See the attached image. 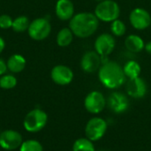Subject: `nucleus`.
Segmentation results:
<instances>
[{
    "label": "nucleus",
    "instance_id": "f257e3e1",
    "mask_svg": "<svg viewBox=\"0 0 151 151\" xmlns=\"http://www.w3.org/2000/svg\"><path fill=\"white\" fill-rule=\"evenodd\" d=\"M100 83L108 89L115 90L121 87L127 81L123 67L113 61H106L102 63L98 69Z\"/></svg>",
    "mask_w": 151,
    "mask_h": 151
},
{
    "label": "nucleus",
    "instance_id": "f03ea898",
    "mask_svg": "<svg viewBox=\"0 0 151 151\" xmlns=\"http://www.w3.org/2000/svg\"><path fill=\"white\" fill-rule=\"evenodd\" d=\"M99 21L94 12H81L74 14L69 20V28L75 36L88 38L96 32Z\"/></svg>",
    "mask_w": 151,
    "mask_h": 151
},
{
    "label": "nucleus",
    "instance_id": "7ed1b4c3",
    "mask_svg": "<svg viewBox=\"0 0 151 151\" xmlns=\"http://www.w3.org/2000/svg\"><path fill=\"white\" fill-rule=\"evenodd\" d=\"M94 13L103 22H112L119 18L120 7L114 0H104L98 2Z\"/></svg>",
    "mask_w": 151,
    "mask_h": 151
},
{
    "label": "nucleus",
    "instance_id": "20e7f679",
    "mask_svg": "<svg viewBox=\"0 0 151 151\" xmlns=\"http://www.w3.org/2000/svg\"><path fill=\"white\" fill-rule=\"evenodd\" d=\"M48 122V115L41 109H34L29 111L23 121V126L29 133H37L42 130Z\"/></svg>",
    "mask_w": 151,
    "mask_h": 151
},
{
    "label": "nucleus",
    "instance_id": "39448f33",
    "mask_svg": "<svg viewBox=\"0 0 151 151\" xmlns=\"http://www.w3.org/2000/svg\"><path fill=\"white\" fill-rule=\"evenodd\" d=\"M51 32V24L47 18H36L30 21L27 34L33 40L42 41L46 39Z\"/></svg>",
    "mask_w": 151,
    "mask_h": 151
},
{
    "label": "nucleus",
    "instance_id": "423d86ee",
    "mask_svg": "<svg viewBox=\"0 0 151 151\" xmlns=\"http://www.w3.org/2000/svg\"><path fill=\"white\" fill-rule=\"evenodd\" d=\"M116 47V40L115 36L112 34L103 33L99 35L94 44L95 51L101 56L102 62L108 61L107 57L112 53Z\"/></svg>",
    "mask_w": 151,
    "mask_h": 151
},
{
    "label": "nucleus",
    "instance_id": "0eeeda50",
    "mask_svg": "<svg viewBox=\"0 0 151 151\" xmlns=\"http://www.w3.org/2000/svg\"><path fill=\"white\" fill-rule=\"evenodd\" d=\"M108 128L107 122L102 117H93L89 119L85 127V134L88 139L96 142L104 137Z\"/></svg>",
    "mask_w": 151,
    "mask_h": 151
},
{
    "label": "nucleus",
    "instance_id": "6e6552de",
    "mask_svg": "<svg viewBox=\"0 0 151 151\" xmlns=\"http://www.w3.org/2000/svg\"><path fill=\"white\" fill-rule=\"evenodd\" d=\"M107 105L106 99L99 91H92L87 94L84 99V107L91 114L101 113Z\"/></svg>",
    "mask_w": 151,
    "mask_h": 151
},
{
    "label": "nucleus",
    "instance_id": "1a4fd4ad",
    "mask_svg": "<svg viewBox=\"0 0 151 151\" xmlns=\"http://www.w3.org/2000/svg\"><path fill=\"white\" fill-rule=\"evenodd\" d=\"M129 21L132 27L137 30H144L151 25L150 13L144 8L136 7L129 14Z\"/></svg>",
    "mask_w": 151,
    "mask_h": 151
},
{
    "label": "nucleus",
    "instance_id": "9d476101",
    "mask_svg": "<svg viewBox=\"0 0 151 151\" xmlns=\"http://www.w3.org/2000/svg\"><path fill=\"white\" fill-rule=\"evenodd\" d=\"M74 74L73 70L66 65L58 64L52 68L50 71L51 80L58 85H67L73 80Z\"/></svg>",
    "mask_w": 151,
    "mask_h": 151
},
{
    "label": "nucleus",
    "instance_id": "9b49d317",
    "mask_svg": "<svg viewBox=\"0 0 151 151\" xmlns=\"http://www.w3.org/2000/svg\"><path fill=\"white\" fill-rule=\"evenodd\" d=\"M22 142V135L15 130H4L0 133V147L4 150H14Z\"/></svg>",
    "mask_w": 151,
    "mask_h": 151
},
{
    "label": "nucleus",
    "instance_id": "f8f14e48",
    "mask_svg": "<svg viewBox=\"0 0 151 151\" xmlns=\"http://www.w3.org/2000/svg\"><path fill=\"white\" fill-rule=\"evenodd\" d=\"M106 102L110 109L115 114H122L126 112L130 105L128 97L120 92L111 93L106 100Z\"/></svg>",
    "mask_w": 151,
    "mask_h": 151
},
{
    "label": "nucleus",
    "instance_id": "ddd939ff",
    "mask_svg": "<svg viewBox=\"0 0 151 151\" xmlns=\"http://www.w3.org/2000/svg\"><path fill=\"white\" fill-rule=\"evenodd\" d=\"M102 63L101 56L95 50L86 52L81 59V68L88 74H92L97 71Z\"/></svg>",
    "mask_w": 151,
    "mask_h": 151
},
{
    "label": "nucleus",
    "instance_id": "4468645a",
    "mask_svg": "<svg viewBox=\"0 0 151 151\" xmlns=\"http://www.w3.org/2000/svg\"><path fill=\"white\" fill-rule=\"evenodd\" d=\"M126 91L128 96L134 99H142L146 95L148 92V85L142 77H138L136 78L128 79Z\"/></svg>",
    "mask_w": 151,
    "mask_h": 151
},
{
    "label": "nucleus",
    "instance_id": "2eb2a0df",
    "mask_svg": "<svg viewBox=\"0 0 151 151\" xmlns=\"http://www.w3.org/2000/svg\"><path fill=\"white\" fill-rule=\"evenodd\" d=\"M55 13L60 20H70L74 13V4L71 0H58L55 5Z\"/></svg>",
    "mask_w": 151,
    "mask_h": 151
},
{
    "label": "nucleus",
    "instance_id": "dca6fc26",
    "mask_svg": "<svg viewBox=\"0 0 151 151\" xmlns=\"http://www.w3.org/2000/svg\"><path fill=\"white\" fill-rule=\"evenodd\" d=\"M6 64H7V69L11 73L18 74L25 69L27 65V61L23 55L19 53H14L8 58Z\"/></svg>",
    "mask_w": 151,
    "mask_h": 151
},
{
    "label": "nucleus",
    "instance_id": "f3484780",
    "mask_svg": "<svg viewBox=\"0 0 151 151\" xmlns=\"http://www.w3.org/2000/svg\"><path fill=\"white\" fill-rule=\"evenodd\" d=\"M125 46L127 51L134 53H141L144 50V40L136 34H131L125 39Z\"/></svg>",
    "mask_w": 151,
    "mask_h": 151
},
{
    "label": "nucleus",
    "instance_id": "a211bd4d",
    "mask_svg": "<svg viewBox=\"0 0 151 151\" xmlns=\"http://www.w3.org/2000/svg\"><path fill=\"white\" fill-rule=\"evenodd\" d=\"M73 36H74V35L69 27L62 28L58 32L57 36H56L57 44L60 47L69 46L73 40Z\"/></svg>",
    "mask_w": 151,
    "mask_h": 151
},
{
    "label": "nucleus",
    "instance_id": "6ab92c4d",
    "mask_svg": "<svg viewBox=\"0 0 151 151\" xmlns=\"http://www.w3.org/2000/svg\"><path fill=\"white\" fill-rule=\"evenodd\" d=\"M123 70L127 78L133 79L141 76L142 67L139 62H137L136 61L131 60L125 63V65L123 66Z\"/></svg>",
    "mask_w": 151,
    "mask_h": 151
},
{
    "label": "nucleus",
    "instance_id": "aec40b11",
    "mask_svg": "<svg viewBox=\"0 0 151 151\" xmlns=\"http://www.w3.org/2000/svg\"><path fill=\"white\" fill-rule=\"evenodd\" d=\"M29 24H30L29 19L25 15H20V16H18L15 19H13L12 28L15 32L22 33V32L27 31Z\"/></svg>",
    "mask_w": 151,
    "mask_h": 151
},
{
    "label": "nucleus",
    "instance_id": "412c9836",
    "mask_svg": "<svg viewBox=\"0 0 151 151\" xmlns=\"http://www.w3.org/2000/svg\"><path fill=\"white\" fill-rule=\"evenodd\" d=\"M73 151H96L93 142L88 138H80L73 145Z\"/></svg>",
    "mask_w": 151,
    "mask_h": 151
},
{
    "label": "nucleus",
    "instance_id": "4be33fe9",
    "mask_svg": "<svg viewBox=\"0 0 151 151\" xmlns=\"http://www.w3.org/2000/svg\"><path fill=\"white\" fill-rule=\"evenodd\" d=\"M17 78L16 77L12 74H4L0 77V88L4 90H10L13 89L17 85Z\"/></svg>",
    "mask_w": 151,
    "mask_h": 151
},
{
    "label": "nucleus",
    "instance_id": "5701e85b",
    "mask_svg": "<svg viewBox=\"0 0 151 151\" xmlns=\"http://www.w3.org/2000/svg\"><path fill=\"white\" fill-rule=\"evenodd\" d=\"M111 34L116 37L123 36L127 31L126 24L119 19H117L112 22H111Z\"/></svg>",
    "mask_w": 151,
    "mask_h": 151
},
{
    "label": "nucleus",
    "instance_id": "b1692460",
    "mask_svg": "<svg viewBox=\"0 0 151 151\" xmlns=\"http://www.w3.org/2000/svg\"><path fill=\"white\" fill-rule=\"evenodd\" d=\"M19 151H43V148L38 141L27 140L22 142L19 147Z\"/></svg>",
    "mask_w": 151,
    "mask_h": 151
},
{
    "label": "nucleus",
    "instance_id": "393cba45",
    "mask_svg": "<svg viewBox=\"0 0 151 151\" xmlns=\"http://www.w3.org/2000/svg\"><path fill=\"white\" fill-rule=\"evenodd\" d=\"M13 19L8 14H1L0 15V28L2 29H9L12 28Z\"/></svg>",
    "mask_w": 151,
    "mask_h": 151
},
{
    "label": "nucleus",
    "instance_id": "a878e982",
    "mask_svg": "<svg viewBox=\"0 0 151 151\" xmlns=\"http://www.w3.org/2000/svg\"><path fill=\"white\" fill-rule=\"evenodd\" d=\"M7 70H8V69H7L6 61L4 60H3L2 58H0V77L3 76L4 74H5Z\"/></svg>",
    "mask_w": 151,
    "mask_h": 151
},
{
    "label": "nucleus",
    "instance_id": "bb28decb",
    "mask_svg": "<svg viewBox=\"0 0 151 151\" xmlns=\"http://www.w3.org/2000/svg\"><path fill=\"white\" fill-rule=\"evenodd\" d=\"M144 50L146 51L147 53L151 55V41H149L147 43H145V46H144Z\"/></svg>",
    "mask_w": 151,
    "mask_h": 151
},
{
    "label": "nucleus",
    "instance_id": "cd10ccee",
    "mask_svg": "<svg viewBox=\"0 0 151 151\" xmlns=\"http://www.w3.org/2000/svg\"><path fill=\"white\" fill-rule=\"evenodd\" d=\"M4 48H5V41L2 36H0V54L3 53Z\"/></svg>",
    "mask_w": 151,
    "mask_h": 151
},
{
    "label": "nucleus",
    "instance_id": "c85d7f7f",
    "mask_svg": "<svg viewBox=\"0 0 151 151\" xmlns=\"http://www.w3.org/2000/svg\"><path fill=\"white\" fill-rule=\"evenodd\" d=\"M95 1H96L98 3V2H101V1H104V0H95Z\"/></svg>",
    "mask_w": 151,
    "mask_h": 151
},
{
    "label": "nucleus",
    "instance_id": "c756f323",
    "mask_svg": "<svg viewBox=\"0 0 151 151\" xmlns=\"http://www.w3.org/2000/svg\"><path fill=\"white\" fill-rule=\"evenodd\" d=\"M98 151H106V150H98Z\"/></svg>",
    "mask_w": 151,
    "mask_h": 151
}]
</instances>
